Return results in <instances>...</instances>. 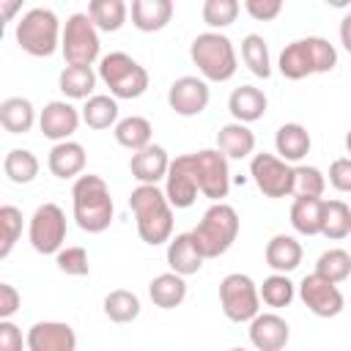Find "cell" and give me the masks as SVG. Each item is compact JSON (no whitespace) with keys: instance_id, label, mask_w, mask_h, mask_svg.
Returning a JSON list of instances; mask_svg holds the SVG:
<instances>
[{"instance_id":"obj_17","label":"cell","mask_w":351,"mask_h":351,"mask_svg":"<svg viewBox=\"0 0 351 351\" xmlns=\"http://www.w3.org/2000/svg\"><path fill=\"white\" fill-rule=\"evenodd\" d=\"M27 351H74L77 335L66 321H36L25 337Z\"/></svg>"},{"instance_id":"obj_11","label":"cell","mask_w":351,"mask_h":351,"mask_svg":"<svg viewBox=\"0 0 351 351\" xmlns=\"http://www.w3.org/2000/svg\"><path fill=\"white\" fill-rule=\"evenodd\" d=\"M250 176L266 197H285L293 192V165L274 154H252Z\"/></svg>"},{"instance_id":"obj_30","label":"cell","mask_w":351,"mask_h":351,"mask_svg":"<svg viewBox=\"0 0 351 351\" xmlns=\"http://www.w3.org/2000/svg\"><path fill=\"white\" fill-rule=\"evenodd\" d=\"M324 217V197H293L291 225L302 236H318Z\"/></svg>"},{"instance_id":"obj_38","label":"cell","mask_w":351,"mask_h":351,"mask_svg":"<svg viewBox=\"0 0 351 351\" xmlns=\"http://www.w3.org/2000/svg\"><path fill=\"white\" fill-rule=\"evenodd\" d=\"M104 315L112 324H132L140 315V299L137 293L126 291V288H115L104 296Z\"/></svg>"},{"instance_id":"obj_13","label":"cell","mask_w":351,"mask_h":351,"mask_svg":"<svg viewBox=\"0 0 351 351\" xmlns=\"http://www.w3.org/2000/svg\"><path fill=\"white\" fill-rule=\"evenodd\" d=\"M299 299H302L304 307H307L313 315H318V318H335V315L343 313V304H346V299H343L337 282H332L329 277H324V274H318V271L307 274V277L299 282Z\"/></svg>"},{"instance_id":"obj_49","label":"cell","mask_w":351,"mask_h":351,"mask_svg":"<svg viewBox=\"0 0 351 351\" xmlns=\"http://www.w3.org/2000/svg\"><path fill=\"white\" fill-rule=\"evenodd\" d=\"M340 44H343V49L351 55V14H346L343 22H340Z\"/></svg>"},{"instance_id":"obj_25","label":"cell","mask_w":351,"mask_h":351,"mask_svg":"<svg viewBox=\"0 0 351 351\" xmlns=\"http://www.w3.org/2000/svg\"><path fill=\"white\" fill-rule=\"evenodd\" d=\"M310 132L302 126V123H282L274 134V148H277V156H282L285 162L296 165L302 162L307 154H310Z\"/></svg>"},{"instance_id":"obj_20","label":"cell","mask_w":351,"mask_h":351,"mask_svg":"<svg viewBox=\"0 0 351 351\" xmlns=\"http://www.w3.org/2000/svg\"><path fill=\"white\" fill-rule=\"evenodd\" d=\"M85 162H88L85 148H82L77 140H60V143H55L52 151H49V156H47L49 173H52L55 178H63V181L82 176Z\"/></svg>"},{"instance_id":"obj_51","label":"cell","mask_w":351,"mask_h":351,"mask_svg":"<svg viewBox=\"0 0 351 351\" xmlns=\"http://www.w3.org/2000/svg\"><path fill=\"white\" fill-rule=\"evenodd\" d=\"M346 151L351 154V129H348V134H346Z\"/></svg>"},{"instance_id":"obj_8","label":"cell","mask_w":351,"mask_h":351,"mask_svg":"<svg viewBox=\"0 0 351 351\" xmlns=\"http://www.w3.org/2000/svg\"><path fill=\"white\" fill-rule=\"evenodd\" d=\"M219 307L228 321L250 324L261 313V291L250 274L233 271L225 274L219 282Z\"/></svg>"},{"instance_id":"obj_21","label":"cell","mask_w":351,"mask_h":351,"mask_svg":"<svg viewBox=\"0 0 351 351\" xmlns=\"http://www.w3.org/2000/svg\"><path fill=\"white\" fill-rule=\"evenodd\" d=\"M266 107H269V99L261 88L255 85H241L230 93L228 99V110L233 115V121H241V123H252V121H261L266 115Z\"/></svg>"},{"instance_id":"obj_3","label":"cell","mask_w":351,"mask_h":351,"mask_svg":"<svg viewBox=\"0 0 351 351\" xmlns=\"http://www.w3.org/2000/svg\"><path fill=\"white\" fill-rule=\"evenodd\" d=\"M337 66V49L321 36H307L285 44L277 69L285 80H304L310 74H326Z\"/></svg>"},{"instance_id":"obj_34","label":"cell","mask_w":351,"mask_h":351,"mask_svg":"<svg viewBox=\"0 0 351 351\" xmlns=\"http://www.w3.org/2000/svg\"><path fill=\"white\" fill-rule=\"evenodd\" d=\"M241 60L255 77H261V80L271 77V58H269V44L263 36L250 33L241 38Z\"/></svg>"},{"instance_id":"obj_41","label":"cell","mask_w":351,"mask_h":351,"mask_svg":"<svg viewBox=\"0 0 351 351\" xmlns=\"http://www.w3.org/2000/svg\"><path fill=\"white\" fill-rule=\"evenodd\" d=\"M239 11H241L239 0H203L200 14H203V22L211 30H222V27H230L239 19Z\"/></svg>"},{"instance_id":"obj_44","label":"cell","mask_w":351,"mask_h":351,"mask_svg":"<svg viewBox=\"0 0 351 351\" xmlns=\"http://www.w3.org/2000/svg\"><path fill=\"white\" fill-rule=\"evenodd\" d=\"M285 0H244V11L255 19V22H271L280 16Z\"/></svg>"},{"instance_id":"obj_16","label":"cell","mask_w":351,"mask_h":351,"mask_svg":"<svg viewBox=\"0 0 351 351\" xmlns=\"http://www.w3.org/2000/svg\"><path fill=\"white\" fill-rule=\"evenodd\" d=\"M80 121H82V112L71 101H66V99L47 101L44 110L38 112V129H41V134L47 140H55V143L71 140V134L77 132Z\"/></svg>"},{"instance_id":"obj_7","label":"cell","mask_w":351,"mask_h":351,"mask_svg":"<svg viewBox=\"0 0 351 351\" xmlns=\"http://www.w3.org/2000/svg\"><path fill=\"white\" fill-rule=\"evenodd\" d=\"M99 80L115 99H140L148 90V71L126 52H110L99 60Z\"/></svg>"},{"instance_id":"obj_27","label":"cell","mask_w":351,"mask_h":351,"mask_svg":"<svg viewBox=\"0 0 351 351\" xmlns=\"http://www.w3.org/2000/svg\"><path fill=\"white\" fill-rule=\"evenodd\" d=\"M148 296L156 307L162 310H173L178 307L184 299H186V282H184V274L178 271H165V274H156L151 282H148Z\"/></svg>"},{"instance_id":"obj_36","label":"cell","mask_w":351,"mask_h":351,"mask_svg":"<svg viewBox=\"0 0 351 351\" xmlns=\"http://www.w3.org/2000/svg\"><path fill=\"white\" fill-rule=\"evenodd\" d=\"M88 14L93 19V25L104 33H115L123 27L129 11H126V0H90L88 3Z\"/></svg>"},{"instance_id":"obj_29","label":"cell","mask_w":351,"mask_h":351,"mask_svg":"<svg viewBox=\"0 0 351 351\" xmlns=\"http://www.w3.org/2000/svg\"><path fill=\"white\" fill-rule=\"evenodd\" d=\"M0 123L11 134H25L36 123V110L25 96H8L0 104Z\"/></svg>"},{"instance_id":"obj_46","label":"cell","mask_w":351,"mask_h":351,"mask_svg":"<svg viewBox=\"0 0 351 351\" xmlns=\"http://www.w3.org/2000/svg\"><path fill=\"white\" fill-rule=\"evenodd\" d=\"M0 351H22V332L11 318H0Z\"/></svg>"},{"instance_id":"obj_42","label":"cell","mask_w":351,"mask_h":351,"mask_svg":"<svg viewBox=\"0 0 351 351\" xmlns=\"http://www.w3.org/2000/svg\"><path fill=\"white\" fill-rule=\"evenodd\" d=\"M22 236V211L16 206H0V258H8Z\"/></svg>"},{"instance_id":"obj_23","label":"cell","mask_w":351,"mask_h":351,"mask_svg":"<svg viewBox=\"0 0 351 351\" xmlns=\"http://www.w3.org/2000/svg\"><path fill=\"white\" fill-rule=\"evenodd\" d=\"M203 261H206V258H203V252L197 250L192 233H178V236H173V239L167 241V266H170L173 271H178V274H184V277L197 274L200 266H203Z\"/></svg>"},{"instance_id":"obj_10","label":"cell","mask_w":351,"mask_h":351,"mask_svg":"<svg viewBox=\"0 0 351 351\" xmlns=\"http://www.w3.org/2000/svg\"><path fill=\"white\" fill-rule=\"evenodd\" d=\"M30 247L41 255H55L66 241V214L58 203H41L27 225Z\"/></svg>"},{"instance_id":"obj_28","label":"cell","mask_w":351,"mask_h":351,"mask_svg":"<svg viewBox=\"0 0 351 351\" xmlns=\"http://www.w3.org/2000/svg\"><path fill=\"white\" fill-rule=\"evenodd\" d=\"M96 80H99V74L93 71V66H71V63H66V69L58 77V88H60V93L66 99L77 101V99L93 96Z\"/></svg>"},{"instance_id":"obj_45","label":"cell","mask_w":351,"mask_h":351,"mask_svg":"<svg viewBox=\"0 0 351 351\" xmlns=\"http://www.w3.org/2000/svg\"><path fill=\"white\" fill-rule=\"evenodd\" d=\"M329 184L337 192H351V156H340L329 165Z\"/></svg>"},{"instance_id":"obj_22","label":"cell","mask_w":351,"mask_h":351,"mask_svg":"<svg viewBox=\"0 0 351 351\" xmlns=\"http://www.w3.org/2000/svg\"><path fill=\"white\" fill-rule=\"evenodd\" d=\"M302 244L293 239V236H288V233H277V236H271L269 241H266V250H263V258H266V266L271 269V271H293V269H299V263H302Z\"/></svg>"},{"instance_id":"obj_18","label":"cell","mask_w":351,"mask_h":351,"mask_svg":"<svg viewBox=\"0 0 351 351\" xmlns=\"http://www.w3.org/2000/svg\"><path fill=\"white\" fill-rule=\"evenodd\" d=\"M247 332H250V343L258 351H280L291 340V326L277 313H258L250 321V329Z\"/></svg>"},{"instance_id":"obj_31","label":"cell","mask_w":351,"mask_h":351,"mask_svg":"<svg viewBox=\"0 0 351 351\" xmlns=\"http://www.w3.org/2000/svg\"><path fill=\"white\" fill-rule=\"evenodd\" d=\"M82 121L90 129H110V126H115L121 121L118 118V99L112 93L110 96H104V93L88 96L85 104H82Z\"/></svg>"},{"instance_id":"obj_43","label":"cell","mask_w":351,"mask_h":351,"mask_svg":"<svg viewBox=\"0 0 351 351\" xmlns=\"http://www.w3.org/2000/svg\"><path fill=\"white\" fill-rule=\"evenodd\" d=\"M55 263L63 274H71V277H85L90 271V261H88L85 247H60L55 252Z\"/></svg>"},{"instance_id":"obj_24","label":"cell","mask_w":351,"mask_h":351,"mask_svg":"<svg viewBox=\"0 0 351 351\" xmlns=\"http://www.w3.org/2000/svg\"><path fill=\"white\" fill-rule=\"evenodd\" d=\"M173 19V0H132V25L140 33H156Z\"/></svg>"},{"instance_id":"obj_2","label":"cell","mask_w":351,"mask_h":351,"mask_svg":"<svg viewBox=\"0 0 351 351\" xmlns=\"http://www.w3.org/2000/svg\"><path fill=\"white\" fill-rule=\"evenodd\" d=\"M71 206H74V219L85 233L107 230L112 222V214H115L107 181L93 173L77 176V181L71 186Z\"/></svg>"},{"instance_id":"obj_37","label":"cell","mask_w":351,"mask_h":351,"mask_svg":"<svg viewBox=\"0 0 351 351\" xmlns=\"http://www.w3.org/2000/svg\"><path fill=\"white\" fill-rule=\"evenodd\" d=\"M258 291H261V302H263L266 307H274V310L288 307V304L293 302V296H296V285L291 282V277H288L285 271L269 274V277L258 285Z\"/></svg>"},{"instance_id":"obj_9","label":"cell","mask_w":351,"mask_h":351,"mask_svg":"<svg viewBox=\"0 0 351 351\" xmlns=\"http://www.w3.org/2000/svg\"><path fill=\"white\" fill-rule=\"evenodd\" d=\"M99 49H101L99 27L93 25L90 14H71L60 36L63 60L71 66H93L99 60Z\"/></svg>"},{"instance_id":"obj_32","label":"cell","mask_w":351,"mask_h":351,"mask_svg":"<svg viewBox=\"0 0 351 351\" xmlns=\"http://www.w3.org/2000/svg\"><path fill=\"white\" fill-rule=\"evenodd\" d=\"M151 121L143 118V115H129V118H121L115 126H112V134H115V143L129 148V151H140L151 143Z\"/></svg>"},{"instance_id":"obj_12","label":"cell","mask_w":351,"mask_h":351,"mask_svg":"<svg viewBox=\"0 0 351 351\" xmlns=\"http://www.w3.org/2000/svg\"><path fill=\"white\" fill-rule=\"evenodd\" d=\"M192 159H195V170H197L200 195H206L211 203L228 197V192H230L228 156L219 148H203V151L192 154Z\"/></svg>"},{"instance_id":"obj_5","label":"cell","mask_w":351,"mask_h":351,"mask_svg":"<svg viewBox=\"0 0 351 351\" xmlns=\"http://www.w3.org/2000/svg\"><path fill=\"white\" fill-rule=\"evenodd\" d=\"M189 58L208 82H228L239 69L233 41L219 30H206L195 36L189 44Z\"/></svg>"},{"instance_id":"obj_14","label":"cell","mask_w":351,"mask_h":351,"mask_svg":"<svg viewBox=\"0 0 351 351\" xmlns=\"http://www.w3.org/2000/svg\"><path fill=\"white\" fill-rule=\"evenodd\" d=\"M197 170H195V159L192 154L176 156L170 159V170L165 176V195L170 200L173 208H189L197 200Z\"/></svg>"},{"instance_id":"obj_4","label":"cell","mask_w":351,"mask_h":351,"mask_svg":"<svg viewBox=\"0 0 351 351\" xmlns=\"http://www.w3.org/2000/svg\"><path fill=\"white\" fill-rule=\"evenodd\" d=\"M239 228H241V222H239L236 208L222 200H214L189 233H192L197 250L203 252V258H219L233 247Z\"/></svg>"},{"instance_id":"obj_48","label":"cell","mask_w":351,"mask_h":351,"mask_svg":"<svg viewBox=\"0 0 351 351\" xmlns=\"http://www.w3.org/2000/svg\"><path fill=\"white\" fill-rule=\"evenodd\" d=\"M22 3H25V0H0V16H3V22H11V19L19 14Z\"/></svg>"},{"instance_id":"obj_47","label":"cell","mask_w":351,"mask_h":351,"mask_svg":"<svg viewBox=\"0 0 351 351\" xmlns=\"http://www.w3.org/2000/svg\"><path fill=\"white\" fill-rule=\"evenodd\" d=\"M22 304L19 291L11 282H0V318H11Z\"/></svg>"},{"instance_id":"obj_33","label":"cell","mask_w":351,"mask_h":351,"mask_svg":"<svg viewBox=\"0 0 351 351\" xmlns=\"http://www.w3.org/2000/svg\"><path fill=\"white\" fill-rule=\"evenodd\" d=\"M321 236L340 241L351 236V206L343 200H324V217H321Z\"/></svg>"},{"instance_id":"obj_1","label":"cell","mask_w":351,"mask_h":351,"mask_svg":"<svg viewBox=\"0 0 351 351\" xmlns=\"http://www.w3.org/2000/svg\"><path fill=\"white\" fill-rule=\"evenodd\" d=\"M129 208L134 214L137 233L145 244L159 247L173 239V206L159 189V184H140L129 195Z\"/></svg>"},{"instance_id":"obj_39","label":"cell","mask_w":351,"mask_h":351,"mask_svg":"<svg viewBox=\"0 0 351 351\" xmlns=\"http://www.w3.org/2000/svg\"><path fill=\"white\" fill-rule=\"evenodd\" d=\"M326 189V176L313 165H293V197H321Z\"/></svg>"},{"instance_id":"obj_6","label":"cell","mask_w":351,"mask_h":351,"mask_svg":"<svg viewBox=\"0 0 351 351\" xmlns=\"http://www.w3.org/2000/svg\"><path fill=\"white\" fill-rule=\"evenodd\" d=\"M60 36L63 27L52 8H30L27 14H22V19L14 27V38L19 49L33 58H49L60 47Z\"/></svg>"},{"instance_id":"obj_40","label":"cell","mask_w":351,"mask_h":351,"mask_svg":"<svg viewBox=\"0 0 351 351\" xmlns=\"http://www.w3.org/2000/svg\"><path fill=\"white\" fill-rule=\"evenodd\" d=\"M315 271L324 274V277H329L332 282L348 280L351 277V252H346L340 247H332V250L321 252L318 261H315Z\"/></svg>"},{"instance_id":"obj_50","label":"cell","mask_w":351,"mask_h":351,"mask_svg":"<svg viewBox=\"0 0 351 351\" xmlns=\"http://www.w3.org/2000/svg\"><path fill=\"white\" fill-rule=\"evenodd\" d=\"M326 5H332V8H351V0H326Z\"/></svg>"},{"instance_id":"obj_26","label":"cell","mask_w":351,"mask_h":351,"mask_svg":"<svg viewBox=\"0 0 351 351\" xmlns=\"http://www.w3.org/2000/svg\"><path fill=\"white\" fill-rule=\"evenodd\" d=\"M217 148L228 156V159H244L255 151V134L247 123L241 121H233V123H225L219 126L217 132Z\"/></svg>"},{"instance_id":"obj_19","label":"cell","mask_w":351,"mask_h":351,"mask_svg":"<svg viewBox=\"0 0 351 351\" xmlns=\"http://www.w3.org/2000/svg\"><path fill=\"white\" fill-rule=\"evenodd\" d=\"M129 170H132V178H137L140 184H159V181H165V176L170 170V156L162 145L148 143L145 148L132 151Z\"/></svg>"},{"instance_id":"obj_35","label":"cell","mask_w":351,"mask_h":351,"mask_svg":"<svg viewBox=\"0 0 351 351\" xmlns=\"http://www.w3.org/2000/svg\"><path fill=\"white\" fill-rule=\"evenodd\" d=\"M38 159L27 148H11L3 159V173L11 184H30L38 176Z\"/></svg>"},{"instance_id":"obj_15","label":"cell","mask_w":351,"mask_h":351,"mask_svg":"<svg viewBox=\"0 0 351 351\" xmlns=\"http://www.w3.org/2000/svg\"><path fill=\"white\" fill-rule=\"evenodd\" d=\"M211 101V90H208V80L203 77H178L170 90H167V104L176 115L181 118H195L200 115Z\"/></svg>"}]
</instances>
